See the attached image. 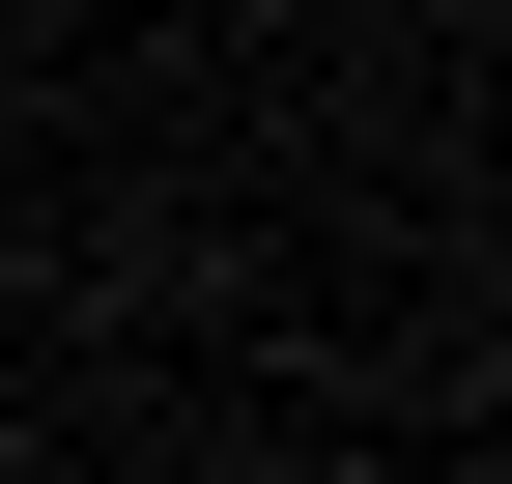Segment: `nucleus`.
I'll return each mask as SVG.
<instances>
[]
</instances>
